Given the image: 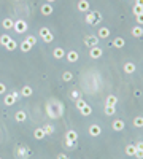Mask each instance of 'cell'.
<instances>
[{
	"mask_svg": "<svg viewBox=\"0 0 143 159\" xmlns=\"http://www.w3.org/2000/svg\"><path fill=\"white\" fill-rule=\"evenodd\" d=\"M100 21H102V14L99 11H91L86 14V24H89V26H95Z\"/></svg>",
	"mask_w": 143,
	"mask_h": 159,
	"instance_id": "cell-1",
	"label": "cell"
},
{
	"mask_svg": "<svg viewBox=\"0 0 143 159\" xmlns=\"http://www.w3.org/2000/svg\"><path fill=\"white\" fill-rule=\"evenodd\" d=\"M124 127H126V123H124L122 119H114L111 123V129L116 130V132H121V130H124Z\"/></svg>",
	"mask_w": 143,
	"mask_h": 159,
	"instance_id": "cell-5",
	"label": "cell"
},
{
	"mask_svg": "<svg viewBox=\"0 0 143 159\" xmlns=\"http://www.w3.org/2000/svg\"><path fill=\"white\" fill-rule=\"evenodd\" d=\"M102 54H103V50L99 48V46H95V48H91V51H89V56H91L92 59H100Z\"/></svg>",
	"mask_w": 143,
	"mask_h": 159,
	"instance_id": "cell-9",
	"label": "cell"
},
{
	"mask_svg": "<svg viewBox=\"0 0 143 159\" xmlns=\"http://www.w3.org/2000/svg\"><path fill=\"white\" fill-rule=\"evenodd\" d=\"M97 37H99V40H107L110 37V29H107V27H100L99 32H97Z\"/></svg>",
	"mask_w": 143,
	"mask_h": 159,
	"instance_id": "cell-13",
	"label": "cell"
},
{
	"mask_svg": "<svg viewBox=\"0 0 143 159\" xmlns=\"http://www.w3.org/2000/svg\"><path fill=\"white\" fill-rule=\"evenodd\" d=\"M14 119L18 121V123H24V121L27 119V115H26V111H24V110H19V111H16V115H14Z\"/></svg>",
	"mask_w": 143,
	"mask_h": 159,
	"instance_id": "cell-18",
	"label": "cell"
},
{
	"mask_svg": "<svg viewBox=\"0 0 143 159\" xmlns=\"http://www.w3.org/2000/svg\"><path fill=\"white\" fill-rule=\"evenodd\" d=\"M50 34H51V30L48 29V27H42V29L38 30V35H40L42 38H45V37H48V35H50Z\"/></svg>",
	"mask_w": 143,
	"mask_h": 159,
	"instance_id": "cell-30",
	"label": "cell"
},
{
	"mask_svg": "<svg viewBox=\"0 0 143 159\" xmlns=\"http://www.w3.org/2000/svg\"><path fill=\"white\" fill-rule=\"evenodd\" d=\"M135 21H137V26H143V13L135 16Z\"/></svg>",
	"mask_w": 143,
	"mask_h": 159,
	"instance_id": "cell-39",
	"label": "cell"
},
{
	"mask_svg": "<svg viewBox=\"0 0 143 159\" xmlns=\"http://www.w3.org/2000/svg\"><path fill=\"white\" fill-rule=\"evenodd\" d=\"M70 96H72V99L76 100V99H81V92H80V91H72Z\"/></svg>",
	"mask_w": 143,
	"mask_h": 159,
	"instance_id": "cell-38",
	"label": "cell"
},
{
	"mask_svg": "<svg viewBox=\"0 0 143 159\" xmlns=\"http://www.w3.org/2000/svg\"><path fill=\"white\" fill-rule=\"evenodd\" d=\"M132 13L135 14V16L141 14V13H143V6H140V5H133V8H132Z\"/></svg>",
	"mask_w": 143,
	"mask_h": 159,
	"instance_id": "cell-32",
	"label": "cell"
},
{
	"mask_svg": "<svg viewBox=\"0 0 143 159\" xmlns=\"http://www.w3.org/2000/svg\"><path fill=\"white\" fill-rule=\"evenodd\" d=\"M10 40H11V37H10L8 34H3L2 37H0V45H2V46H5Z\"/></svg>",
	"mask_w": 143,
	"mask_h": 159,
	"instance_id": "cell-31",
	"label": "cell"
},
{
	"mask_svg": "<svg viewBox=\"0 0 143 159\" xmlns=\"http://www.w3.org/2000/svg\"><path fill=\"white\" fill-rule=\"evenodd\" d=\"M46 115L50 116L51 119H57V118H59V115H57V111H56L54 105H51V104L46 105Z\"/></svg>",
	"mask_w": 143,
	"mask_h": 159,
	"instance_id": "cell-10",
	"label": "cell"
},
{
	"mask_svg": "<svg viewBox=\"0 0 143 159\" xmlns=\"http://www.w3.org/2000/svg\"><path fill=\"white\" fill-rule=\"evenodd\" d=\"M130 34H132V37H135V38H140V37H143V27H141V26L132 27Z\"/></svg>",
	"mask_w": 143,
	"mask_h": 159,
	"instance_id": "cell-15",
	"label": "cell"
},
{
	"mask_svg": "<svg viewBox=\"0 0 143 159\" xmlns=\"http://www.w3.org/2000/svg\"><path fill=\"white\" fill-rule=\"evenodd\" d=\"M57 159H70V156L65 153H61V154H57Z\"/></svg>",
	"mask_w": 143,
	"mask_h": 159,
	"instance_id": "cell-40",
	"label": "cell"
},
{
	"mask_svg": "<svg viewBox=\"0 0 143 159\" xmlns=\"http://www.w3.org/2000/svg\"><path fill=\"white\" fill-rule=\"evenodd\" d=\"M135 5H140V6H143V0H135Z\"/></svg>",
	"mask_w": 143,
	"mask_h": 159,
	"instance_id": "cell-45",
	"label": "cell"
},
{
	"mask_svg": "<svg viewBox=\"0 0 143 159\" xmlns=\"http://www.w3.org/2000/svg\"><path fill=\"white\" fill-rule=\"evenodd\" d=\"M111 46H114V48H124L126 46V42H124V38H121V37H116L113 42H111Z\"/></svg>",
	"mask_w": 143,
	"mask_h": 159,
	"instance_id": "cell-17",
	"label": "cell"
},
{
	"mask_svg": "<svg viewBox=\"0 0 143 159\" xmlns=\"http://www.w3.org/2000/svg\"><path fill=\"white\" fill-rule=\"evenodd\" d=\"M26 42H27V43H30L32 46H35V45H37V37H34V35H29L27 38H26Z\"/></svg>",
	"mask_w": 143,
	"mask_h": 159,
	"instance_id": "cell-36",
	"label": "cell"
},
{
	"mask_svg": "<svg viewBox=\"0 0 143 159\" xmlns=\"http://www.w3.org/2000/svg\"><path fill=\"white\" fill-rule=\"evenodd\" d=\"M19 48H21V51H22V53H29V51H30V50L34 48V46H32L30 43H27V42L24 40V42L21 43V46H19Z\"/></svg>",
	"mask_w": 143,
	"mask_h": 159,
	"instance_id": "cell-26",
	"label": "cell"
},
{
	"mask_svg": "<svg viewBox=\"0 0 143 159\" xmlns=\"http://www.w3.org/2000/svg\"><path fill=\"white\" fill-rule=\"evenodd\" d=\"M0 159H2V157H0Z\"/></svg>",
	"mask_w": 143,
	"mask_h": 159,
	"instance_id": "cell-47",
	"label": "cell"
},
{
	"mask_svg": "<svg viewBox=\"0 0 143 159\" xmlns=\"http://www.w3.org/2000/svg\"><path fill=\"white\" fill-rule=\"evenodd\" d=\"M135 151H137V148H135V145H133V143H129L126 146V154L127 156H135Z\"/></svg>",
	"mask_w": 143,
	"mask_h": 159,
	"instance_id": "cell-25",
	"label": "cell"
},
{
	"mask_svg": "<svg viewBox=\"0 0 143 159\" xmlns=\"http://www.w3.org/2000/svg\"><path fill=\"white\" fill-rule=\"evenodd\" d=\"M13 24H14V21H13V19H10V18H6V19H3V21H2L3 29H13Z\"/></svg>",
	"mask_w": 143,
	"mask_h": 159,
	"instance_id": "cell-28",
	"label": "cell"
},
{
	"mask_svg": "<svg viewBox=\"0 0 143 159\" xmlns=\"http://www.w3.org/2000/svg\"><path fill=\"white\" fill-rule=\"evenodd\" d=\"M30 148H29V146H26V145H21V146H19L18 148V157H29V156H30Z\"/></svg>",
	"mask_w": 143,
	"mask_h": 159,
	"instance_id": "cell-4",
	"label": "cell"
},
{
	"mask_svg": "<svg viewBox=\"0 0 143 159\" xmlns=\"http://www.w3.org/2000/svg\"><path fill=\"white\" fill-rule=\"evenodd\" d=\"M135 148L138 149V151H143V142H137V143H135Z\"/></svg>",
	"mask_w": 143,
	"mask_h": 159,
	"instance_id": "cell-42",
	"label": "cell"
},
{
	"mask_svg": "<svg viewBox=\"0 0 143 159\" xmlns=\"http://www.w3.org/2000/svg\"><path fill=\"white\" fill-rule=\"evenodd\" d=\"M76 8H78V10H80L81 13H88V11H89V8H91V5H89L88 0H80L78 5H76Z\"/></svg>",
	"mask_w": 143,
	"mask_h": 159,
	"instance_id": "cell-8",
	"label": "cell"
},
{
	"mask_svg": "<svg viewBox=\"0 0 143 159\" xmlns=\"http://www.w3.org/2000/svg\"><path fill=\"white\" fill-rule=\"evenodd\" d=\"M135 157H138V159H143V151H135Z\"/></svg>",
	"mask_w": 143,
	"mask_h": 159,
	"instance_id": "cell-44",
	"label": "cell"
},
{
	"mask_svg": "<svg viewBox=\"0 0 143 159\" xmlns=\"http://www.w3.org/2000/svg\"><path fill=\"white\" fill-rule=\"evenodd\" d=\"M62 80H64V81H72V80H73V75H72V72H64V75H62Z\"/></svg>",
	"mask_w": 143,
	"mask_h": 159,
	"instance_id": "cell-34",
	"label": "cell"
},
{
	"mask_svg": "<svg viewBox=\"0 0 143 159\" xmlns=\"http://www.w3.org/2000/svg\"><path fill=\"white\" fill-rule=\"evenodd\" d=\"M19 92H21V96H22V97H30V96L34 94V91H32V88H30V86H24Z\"/></svg>",
	"mask_w": 143,
	"mask_h": 159,
	"instance_id": "cell-21",
	"label": "cell"
},
{
	"mask_svg": "<svg viewBox=\"0 0 143 159\" xmlns=\"http://www.w3.org/2000/svg\"><path fill=\"white\" fill-rule=\"evenodd\" d=\"M135 64L133 62H126L124 64V67H122V70H124V73H127V75H132L133 72H135Z\"/></svg>",
	"mask_w": 143,
	"mask_h": 159,
	"instance_id": "cell-14",
	"label": "cell"
},
{
	"mask_svg": "<svg viewBox=\"0 0 143 159\" xmlns=\"http://www.w3.org/2000/svg\"><path fill=\"white\" fill-rule=\"evenodd\" d=\"M43 129H45L46 135H51V134H54V127H53L51 124H46V126H43Z\"/></svg>",
	"mask_w": 143,
	"mask_h": 159,
	"instance_id": "cell-35",
	"label": "cell"
},
{
	"mask_svg": "<svg viewBox=\"0 0 143 159\" xmlns=\"http://www.w3.org/2000/svg\"><path fill=\"white\" fill-rule=\"evenodd\" d=\"M16 97L13 96V92H11V94H5V97H3V104L6 105V107H11V105H14L16 104Z\"/></svg>",
	"mask_w": 143,
	"mask_h": 159,
	"instance_id": "cell-12",
	"label": "cell"
},
{
	"mask_svg": "<svg viewBox=\"0 0 143 159\" xmlns=\"http://www.w3.org/2000/svg\"><path fill=\"white\" fill-rule=\"evenodd\" d=\"M5 48H6L8 51H14V50L18 48V42H14V40L11 38V40H10V42L5 45Z\"/></svg>",
	"mask_w": 143,
	"mask_h": 159,
	"instance_id": "cell-27",
	"label": "cell"
},
{
	"mask_svg": "<svg viewBox=\"0 0 143 159\" xmlns=\"http://www.w3.org/2000/svg\"><path fill=\"white\" fill-rule=\"evenodd\" d=\"M76 138H78V134H76L75 130H69V132L65 134V140H70V142H76Z\"/></svg>",
	"mask_w": 143,
	"mask_h": 159,
	"instance_id": "cell-24",
	"label": "cell"
},
{
	"mask_svg": "<svg viewBox=\"0 0 143 159\" xmlns=\"http://www.w3.org/2000/svg\"><path fill=\"white\" fill-rule=\"evenodd\" d=\"M84 45L88 46V48L91 50V48H95V46L99 45V37L97 35H88L84 38Z\"/></svg>",
	"mask_w": 143,
	"mask_h": 159,
	"instance_id": "cell-3",
	"label": "cell"
},
{
	"mask_svg": "<svg viewBox=\"0 0 143 159\" xmlns=\"http://www.w3.org/2000/svg\"><path fill=\"white\" fill-rule=\"evenodd\" d=\"M40 11L43 16H51L53 11H54V8H53V3H43L42 8H40Z\"/></svg>",
	"mask_w": 143,
	"mask_h": 159,
	"instance_id": "cell-6",
	"label": "cell"
},
{
	"mask_svg": "<svg viewBox=\"0 0 143 159\" xmlns=\"http://www.w3.org/2000/svg\"><path fill=\"white\" fill-rule=\"evenodd\" d=\"M53 56H54V59H62V58H65L64 48H56V50L53 51Z\"/></svg>",
	"mask_w": 143,
	"mask_h": 159,
	"instance_id": "cell-20",
	"label": "cell"
},
{
	"mask_svg": "<svg viewBox=\"0 0 143 159\" xmlns=\"http://www.w3.org/2000/svg\"><path fill=\"white\" fill-rule=\"evenodd\" d=\"M53 40H54V34H53V32H51L50 35H48V37H45V38H43V42H45V43H51Z\"/></svg>",
	"mask_w": 143,
	"mask_h": 159,
	"instance_id": "cell-37",
	"label": "cell"
},
{
	"mask_svg": "<svg viewBox=\"0 0 143 159\" xmlns=\"http://www.w3.org/2000/svg\"><path fill=\"white\" fill-rule=\"evenodd\" d=\"M13 30L18 32V34H24V32L27 30V22L22 21V19L14 21V24H13Z\"/></svg>",
	"mask_w": 143,
	"mask_h": 159,
	"instance_id": "cell-2",
	"label": "cell"
},
{
	"mask_svg": "<svg viewBox=\"0 0 143 159\" xmlns=\"http://www.w3.org/2000/svg\"><path fill=\"white\" fill-rule=\"evenodd\" d=\"M102 134V127L99 124H91L89 126V135L91 137H99Z\"/></svg>",
	"mask_w": 143,
	"mask_h": 159,
	"instance_id": "cell-7",
	"label": "cell"
},
{
	"mask_svg": "<svg viewBox=\"0 0 143 159\" xmlns=\"http://www.w3.org/2000/svg\"><path fill=\"white\" fill-rule=\"evenodd\" d=\"M80 113H81L83 116H89V115L92 113V107L86 104V105H84L83 108H80Z\"/></svg>",
	"mask_w": 143,
	"mask_h": 159,
	"instance_id": "cell-23",
	"label": "cell"
},
{
	"mask_svg": "<svg viewBox=\"0 0 143 159\" xmlns=\"http://www.w3.org/2000/svg\"><path fill=\"white\" fill-rule=\"evenodd\" d=\"M75 105H76V108L80 110V108H83V107L86 105V100H84L83 97H81V99H76V100H75Z\"/></svg>",
	"mask_w": 143,
	"mask_h": 159,
	"instance_id": "cell-33",
	"label": "cell"
},
{
	"mask_svg": "<svg viewBox=\"0 0 143 159\" xmlns=\"http://www.w3.org/2000/svg\"><path fill=\"white\" fill-rule=\"evenodd\" d=\"M103 111H105V115H107V116H113L114 113H116V107H113V105H105Z\"/></svg>",
	"mask_w": 143,
	"mask_h": 159,
	"instance_id": "cell-22",
	"label": "cell"
},
{
	"mask_svg": "<svg viewBox=\"0 0 143 159\" xmlns=\"http://www.w3.org/2000/svg\"><path fill=\"white\" fill-rule=\"evenodd\" d=\"M34 137H35L37 140H43V138L46 137L45 129H43V127H37V129L34 130Z\"/></svg>",
	"mask_w": 143,
	"mask_h": 159,
	"instance_id": "cell-16",
	"label": "cell"
},
{
	"mask_svg": "<svg viewBox=\"0 0 143 159\" xmlns=\"http://www.w3.org/2000/svg\"><path fill=\"white\" fill-rule=\"evenodd\" d=\"M65 146H67V148H73V146H75V142H70V140H65Z\"/></svg>",
	"mask_w": 143,
	"mask_h": 159,
	"instance_id": "cell-41",
	"label": "cell"
},
{
	"mask_svg": "<svg viewBox=\"0 0 143 159\" xmlns=\"http://www.w3.org/2000/svg\"><path fill=\"white\" fill-rule=\"evenodd\" d=\"M56 0H46V3H54Z\"/></svg>",
	"mask_w": 143,
	"mask_h": 159,
	"instance_id": "cell-46",
	"label": "cell"
},
{
	"mask_svg": "<svg viewBox=\"0 0 143 159\" xmlns=\"http://www.w3.org/2000/svg\"><path fill=\"white\" fill-rule=\"evenodd\" d=\"M5 91H6L5 85H3V83H0V94H5Z\"/></svg>",
	"mask_w": 143,
	"mask_h": 159,
	"instance_id": "cell-43",
	"label": "cell"
},
{
	"mask_svg": "<svg viewBox=\"0 0 143 159\" xmlns=\"http://www.w3.org/2000/svg\"><path fill=\"white\" fill-rule=\"evenodd\" d=\"M133 126L135 127H143V116H135L133 118Z\"/></svg>",
	"mask_w": 143,
	"mask_h": 159,
	"instance_id": "cell-29",
	"label": "cell"
},
{
	"mask_svg": "<svg viewBox=\"0 0 143 159\" xmlns=\"http://www.w3.org/2000/svg\"><path fill=\"white\" fill-rule=\"evenodd\" d=\"M116 104H118V97H116V96H113V94L107 96V99H105V105H113V107H116Z\"/></svg>",
	"mask_w": 143,
	"mask_h": 159,
	"instance_id": "cell-19",
	"label": "cell"
},
{
	"mask_svg": "<svg viewBox=\"0 0 143 159\" xmlns=\"http://www.w3.org/2000/svg\"><path fill=\"white\" fill-rule=\"evenodd\" d=\"M65 59L69 61V62H78V59H80V54L76 53V51H69V53H65Z\"/></svg>",
	"mask_w": 143,
	"mask_h": 159,
	"instance_id": "cell-11",
	"label": "cell"
}]
</instances>
